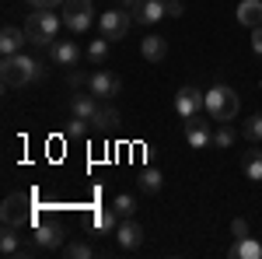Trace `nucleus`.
<instances>
[{
  "instance_id": "obj_1",
  "label": "nucleus",
  "mask_w": 262,
  "mask_h": 259,
  "mask_svg": "<svg viewBox=\"0 0 262 259\" xmlns=\"http://www.w3.org/2000/svg\"><path fill=\"white\" fill-rule=\"evenodd\" d=\"M42 74H46L42 60L25 56V53L4 56V63H0V77H4L7 88H25V84H32V81H42Z\"/></svg>"
},
{
  "instance_id": "obj_2",
  "label": "nucleus",
  "mask_w": 262,
  "mask_h": 259,
  "mask_svg": "<svg viewBox=\"0 0 262 259\" xmlns=\"http://www.w3.org/2000/svg\"><path fill=\"white\" fill-rule=\"evenodd\" d=\"M238 109H242V102H238V91H234V88L213 84V88L206 91V112H210V119L227 123V119L238 116Z\"/></svg>"
},
{
  "instance_id": "obj_3",
  "label": "nucleus",
  "mask_w": 262,
  "mask_h": 259,
  "mask_svg": "<svg viewBox=\"0 0 262 259\" xmlns=\"http://www.w3.org/2000/svg\"><path fill=\"white\" fill-rule=\"evenodd\" d=\"M60 25H63V18H56L53 11H32L28 21H25V35H28L32 46H49L56 39Z\"/></svg>"
},
{
  "instance_id": "obj_4",
  "label": "nucleus",
  "mask_w": 262,
  "mask_h": 259,
  "mask_svg": "<svg viewBox=\"0 0 262 259\" xmlns=\"http://www.w3.org/2000/svg\"><path fill=\"white\" fill-rule=\"evenodd\" d=\"M32 200H35V193H11V196L4 200V210H0L4 224H7V228H25V224H32V214H35Z\"/></svg>"
},
{
  "instance_id": "obj_5",
  "label": "nucleus",
  "mask_w": 262,
  "mask_h": 259,
  "mask_svg": "<svg viewBox=\"0 0 262 259\" xmlns=\"http://www.w3.org/2000/svg\"><path fill=\"white\" fill-rule=\"evenodd\" d=\"M60 18L74 35H84V32L91 28V21H95V4H91V0H67Z\"/></svg>"
},
{
  "instance_id": "obj_6",
  "label": "nucleus",
  "mask_w": 262,
  "mask_h": 259,
  "mask_svg": "<svg viewBox=\"0 0 262 259\" xmlns=\"http://www.w3.org/2000/svg\"><path fill=\"white\" fill-rule=\"evenodd\" d=\"M203 109H206V91L200 88H182L179 95H175V112H179L182 119H192V116H200Z\"/></svg>"
},
{
  "instance_id": "obj_7",
  "label": "nucleus",
  "mask_w": 262,
  "mask_h": 259,
  "mask_svg": "<svg viewBox=\"0 0 262 259\" xmlns=\"http://www.w3.org/2000/svg\"><path fill=\"white\" fill-rule=\"evenodd\" d=\"M98 25H101V35L105 39H126L129 25H133V14L129 11H105L98 18Z\"/></svg>"
},
{
  "instance_id": "obj_8",
  "label": "nucleus",
  "mask_w": 262,
  "mask_h": 259,
  "mask_svg": "<svg viewBox=\"0 0 262 259\" xmlns=\"http://www.w3.org/2000/svg\"><path fill=\"white\" fill-rule=\"evenodd\" d=\"M32 238H35V249H60L63 245L60 221H39L35 231H32Z\"/></svg>"
},
{
  "instance_id": "obj_9",
  "label": "nucleus",
  "mask_w": 262,
  "mask_h": 259,
  "mask_svg": "<svg viewBox=\"0 0 262 259\" xmlns=\"http://www.w3.org/2000/svg\"><path fill=\"white\" fill-rule=\"evenodd\" d=\"M119 77L116 74H108V70H95L91 81H88V91L91 95H98V98H112V95H119Z\"/></svg>"
},
{
  "instance_id": "obj_10",
  "label": "nucleus",
  "mask_w": 262,
  "mask_h": 259,
  "mask_svg": "<svg viewBox=\"0 0 262 259\" xmlns=\"http://www.w3.org/2000/svg\"><path fill=\"white\" fill-rule=\"evenodd\" d=\"M185 140H189V147H192V151L210 147V144H213V130H210V123H203L200 116H192L189 126H185Z\"/></svg>"
},
{
  "instance_id": "obj_11",
  "label": "nucleus",
  "mask_w": 262,
  "mask_h": 259,
  "mask_svg": "<svg viewBox=\"0 0 262 259\" xmlns=\"http://www.w3.org/2000/svg\"><path fill=\"white\" fill-rule=\"evenodd\" d=\"M161 14H168L164 0H143L140 7L133 11V25H154V21H161Z\"/></svg>"
},
{
  "instance_id": "obj_12",
  "label": "nucleus",
  "mask_w": 262,
  "mask_h": 259,
  "mask_svg": "<svg viewBox=\"0 0 262 259\" xmlns=\"http://www.w3.org/2000/svg\"><path fill=\"white\" fill-rule=\"evenodd\" d=\"M116 238H119L122 249H137V245L143 242V228H140L133 217H122L119 228H116Z\"/></svg>"
},
{
  "instance_id": "obj_13",
  "label": "nucleus",
  "mask_w": 262,
  "mask_h": 259,
  "mask_svg": "<svg viewBox=\"0 0 262 259\" xmlns=\"http://www.w3.org/2000/svg\"><path fill=\"white\" fill-rule=\"evenodd\" d=\"M140 53L147 63H161L164 56H168V42L161 39V35H143L140 39Z\"/></svg>"
},
{
  "instance_id": "obj_14",
  "label": "nucleus",
  "mask_w": 262,
  "mask_h": 259,
  "mask_svg": "<svg viewBox=\"0 0 262 259\" xmlns=\"http://www.w3.org/2000/svg\"><path fill=\"white\" fill-rule=\"evenodd\" d=\"M53 63L56 67H77L81 60V49H77V42H53Z\"/></svg>"
},
{
  "instance_id": "obj_15",
  "label": "nucleus",
  "mask_w": 262,
  "mask_h": 259,
  "mask_svg": "<svg viewBox=\"0 0 262 259\" xmlns=\"http://www.w3.org/2000/svg\"><path fill=\"white\" fill-rule=\"evenodd\" d=\"M238 25L259 28L262 25V0H242V4H238Z\"/></svg>"
},
{
  "instance_id": "obj_16",
  "label": "nucleus",
  "mask_w": 262,
  "mask_h": 259,
  "mask_svg": "<svg viewBox=\"0 0 262 259\" xmlns=\"http://www.w3.org/2000/svg\"><path fill=\"white\" fill-rule=\"evenodd\" d=\"M28 42V35L21 32V28H14V25H7L4 32H0V49H4V56H14V53H21V46Z\"/></svg>"
},
{
  "instance_id": "obj_17",
  "label": "nucleus",
  "mask_w": 262,
  "mask_h": 259,
  "mask_svg": "<svg viewBox=\"0 0 262 259\" xmlns=\"http://www.w3.org/2000/svg\"><path fill=\"white\" fill-rule=\"evenodd\" d=\"M119 126V112L112 109V105H101L98 112L91 116V133H108V130H116Z\"/></svg>"
},
{
  "instance_id": "obj_18",
  "label": "nucleus",
  "mask_w": 262,
  "mask_h": 259,
  "mask_svg": "<svg viewBox=\"0 0 262 259\" xmlns=\"http://www.w3.org/2000/svg\"><path fill=\"white\" fill-rule=\"evenodd\" d=\"M70 109H74V116H81V119H91V116L98 112L101 105H98V95H91V91H88V95H77Z\"/></svg>"
},
{
  "instance_id": "obj_19",
  "label": "nucleus",
  "mask_w": 262,
  "mask_h": 259,
  "mask_svg": "<svg viewBox=\"0 0 262 259\" xmlns=\"http://www.w3.org/2000/svg\"><path fill=\"white\" fill-rule=\"evenodd\" d=\"M227 256H234V259H262V245L259 242H252V238H238L234 245H231V252Z\"/></svg>"
},
{
  "instance_id": "obj_20",
  "label": "nucleus",
  "mask_w": 262,
  "mask_h": 259,
  "mask_svg": "<svg viewBox=\"0 0 262 259\" xmlns=\"http://www.w3.org/2000/svg\"><path fill=\"white\" fill-rule=\"evenodd\" d=\"M242 168H245V179L262 182V151H248L245 161H242Z\"/></svg>"
},
{
  "instance_id": "obj_21",
  "label": "nucleus",
  "mask_w": 262,
  "mask_h": 259,
  "mask_svg": "<svg viewBox=\"0 0 262 259\" xmlns=\"http://www.w3.org/2000/svg\"><path fill=\"white\" fill-rule=\"evenodd\" d=\"M161 186H164V175L158 168H143L140 172V189L143 193H161Z\"/></svg>"
},
{
  "instance_id": "obj_22",
  "label": "nucleus",
  "mask_w": 262,
  "mask_h": 259,
  "mask_svg": "<svg viewBox=\"0 0 262 259\" xmlns=\"http://www.w3.org/2000/svg\"><path fill=\"white\" fill-rule=\"evenodd\" d=\"M119 214H116V210H98V214H95V228H98V231H112V228H119Z\"/></svg>"
},
{
  "instance_id": "obj_23",
  "label": "nucleus",
  "mask_w": 262,
  "mask_h": 259,
  "mask_svg": "<svg viewBox=\"0 0 262 259\" xmlns=\"http://www.w3.org/2000/svg\"><path fill=\"white\" fill-rule=\"evenodd\" d=\"M242 133H245V140L259 144V140H262V116H248L245 126H242Z\"/></svg>"
},
{
  "instance_id": "obj_24",
  "label": "nucleus",
  "mask_w": 262,
  "mask_h": 259,
  "mask_svg": "<svg viewBox=\"0 0 262 259\" xmlns=\"http://www.w3.org/2000/svg\"><path fill=\"white\" fill-rule=\"evenodd\" d=\"M112 210H116L119 217H133V210H137V203H133V196H129V193H119V196L112 200Z\"/></svg>"
},
{
  "instance_id": "obj_25",
  "label": "nucleus",
  "mask_w": 262,
  "mask_h": 259,
  "mask_svg": "<svg viewBox=\"0 0 262 259\" xmlns=\"http://www.w3.org/2000/svg\"><path fill=\"white\" fill-rule=\"evenodd\" d=\"M105 56H108V39L101 35V39H95L91 46H88V60L91 63H105Z\"/></svg>"
},
{
  "instance_id": "obj_26",
  "label": "nucleus",
  "mask_w": 262,
  "mask_h": 259,
  "mask_svg": "<svg viewBox=\"0 0 262 259\" xmlns=\"http://www.w3.org/2000/svg\"><path fill=\"white\" fill-rule=\"evenodd\" d=\"M0 252H4V256H18V252H21V242H18V235H14V228L4 231V238H0Z\"/></svg>"
},
{
  "instance_id": "obj_27",
  "label": "nucleus",
  "mask_w": 262,
  "mask_h": 259,
  "mask_svg": "<svg viewBox=\"0 0 262 259\" xmlns=\"http://www.w3.org/2000/svg\"><path fill=\"white\" fill-rule=\"evenodd\" d=\"M238 140V133H234V126H221L217 133H213V147H221V151H227L231 144Z\"/></svg>"
},
{
  "instance_id": "obj_28",
  "label": "nucleus",
  "mask_w": 262,
  "mask_h": 259,
  "mask_svg": "<svg viewBox=\"0 0 262 259\" xmlns=\"http://www.w3.org/2000/svg\"><path fill=\"white\" fill-rule=\"evenodd\" d=\"M63 252H67L70 259H91V256H95V249H91L88 242H70V245H67Z\"/></svg>"
},
{
  "instance_id": "obj_29",
  "label": "nucleus",
  "mask_w": 262,
  "mask_h": 259,
  "mask_svg": "<svg viewBox=\"0 0 262 259\" xmlns=\"http://www.w3.org/2000/svg\"><path fill=\"white\" fill-rule=\"evenodd\" d=\"M67 133H70V137H84V133H91V119H81V116H74V123L67 126Z\"/></svg>"
},
{
  "instance_id": "obj_30",
  "label": "nucleus",
  "mask_w": 262,
  "mask_h": 259,
  "mask_svg": "<svg viewBox=\"0 0 262 259\" xmlns=\"http://www.w3.org/2000/svg\"><path fill=\"white\" fill-rule=\"evenodd\" d=\"M70 88H88V81H91V74H84V70H70Z\"/></svg>"
},
{
  "instance_id": "obj_31",
  "label": "nucleus",
  "mask_w": 262,
  "mask_h": 259,
  "mask_svg": "<svg viewBox=\"0 0 262 259\" xmlns=\"http://www.w3.org/2000/svg\"><path fill=\"white\" fill-rule=\"evenodd\" d=\"M28 4H32L35 11H53V7H63L67 0H28Z\"/></svg>"
},
{
  "instance_id": "obj_32",
  "label": "nucleus",
  "mask_w": 262,
  "mask_h": 259,
  "mask_svg": "<svg viewBox=\"0 0 262 259\" xmlns=\"http://www.w3.org/2000/svg\"><path fill=\"white\" fill-rule=\"evenodd\" d=\"M231 235H234V238H248V224H245L242 217H234L231 221Z\"/></svg>"
},
{
  "instance_id": "obj_33",
  "label": "nucleus",
  "mask_w": 262,
  "mask_h": 259,
  "mask_svg": "<svg viewBox=\"0 0 262 259\" xmlns=\"http://www.w3.org/2000/svg\"><path fill=\"white\" fill-rule=\"evenodd\" d=\"M252 49L262 56V25H259V28H252Z\"/></svg>"
},
{
  "instance_id": "obj_34",
  "label": "nucleus",
  "mask_w": 262,
  "mask_h": 259,
  "mask_svg": "<svg viewBox=\"0 0 262 259\" xmlns=\"http://www.w3.org/2000/svg\"><path fill=\"white\" fill-rule=\"evenodd\" d=\"M168 14H171V18H182V4L179 0H168Z\"/></svg>"
},
{
  "instance_id": "obj_35",
  "label": "nucleus",
  "mask_w": 262,
  "mask_h": 259,
  "mask_svg": "<svg viewBox=\"0 0 262 259\" xmlns=\"http://www.w3.org/2000/svg\"><path fill=\"white\" fill-rule=\"evenodd\" d=\"M143 0H122V7H126V11H129V14H133V11H137V7H140Z\"/></svg>"
}]
</instances>
